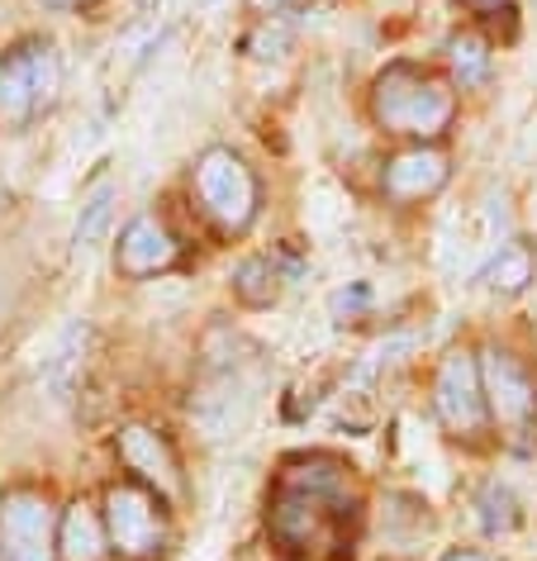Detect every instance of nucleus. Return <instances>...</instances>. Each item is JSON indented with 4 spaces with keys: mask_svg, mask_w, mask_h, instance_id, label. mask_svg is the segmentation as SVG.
<instances>
[{
    "mask_svg": "<svg viewBox=\"0 0 537 561\" xmlns=\"http://www.w3.org/2000/svg\"><path fill=\"white\" fill-rule=\"evenodd\" d=\"M366 115L395 144H447L461 119V91L443 67L395 58L372 77Z\"/></svg>",
    "mask_w": 537,
    "mask_h": 561,
    "instance_id": "f03ea898",
    "label": "nucleus"
},
{
    "mask_svg": "<svg viewBox=\"0 0 537 561\" xmlns=\"http://www.w3.org/2000/svg\"><path fill=\"white\" fill-rule=\"evenodd\" d=\"M58 524L62 510L48 485L15 481L0 490V561H62Z\"/></svg>",
    "mask_w": 537,
    "mask_h": 561,
    "instance_id": "6e6552de",
    "label": "nucleus"
},
{
    "mask_svg": "<svg viewBox=\"0 0 537 561\" xmlns=\"http://www.w3.org/2000/svg\"><path fill=\"white\" fill-rule=\"evenodd\" d=\"M186 201L209 233L233 243L262 219V176L238 148L209 144L186 167Z\"/></svg>",
    "mask_w": 537,
    "mask_h": 561,
    "instance_id": "7ed1b4c3",
    "label": "nucleus"
},
{
    "mask_svg": "<svg viewBox=\"0 0 537 561\" xmlns=\"http://www.w3.org/2000/svg\"><path fill=\"white\" fill-rule=\"evenodd\" d=\"M101 518L110 538V561H162L176 538V504L158 490L115 476L101 485Z\"/></svg>",
    "mask_w": 537,
    "mask_h": 561,
    "instance_id": "39448f33",
    "label": "nucleus"
},
{
    "mask_svg": "<svg viewBox=\"0 0 537 561\" xmlns=\"http://www.w3.org/2000/svg\"><path fill=\"white\" fill-rule=\"evenodd\" d=\"M476 280L490 290V296H504V300L523 296V290L537 280V248L528 243V238H504V243L485 257Z\"/></svg>",
    "mask_w": 537,
    "mask_h": 561,
    "instance_id": "4468645a",
    "label": "nucleus"
},
{
    "mask_svg": "<svg viewBox=\"0 0 537 561\" xmlns=\"http://www.w3.org/2000/svg\"><path fill=\"white\" fill-rule=\"evenodd\" d=\"M62 101V53L48 34H24L0 53V134H30Z\"/></svg>",
    "mask_w": 537,
    "mask_h": 561,
    "instance_id": "20e7f679",
    "label": "nucleus"
},
{
    "mask_svg": "<svg viewBox=\"0 0 537 561\" xmlns=\"http://www.w3.org/2000/svg\"><path fill=\"white\" fill-rule=\"evenodd\" d=\"M115 205H119V181L115 176H101L81 191V209H77V229H72V243L77 248H101L110 229H115Z\"/></svg>",
    "mask_w": 537,
    "mask_h": 561,
    "instance_id": "f3484780",
    "label": "nucleus"
},
{
    "mask_svg": "<svg viewBox=\"0 0 537 561\" xmlns=\"http://www.w3.org/2000/svg\"><path fill=\"white\" fill-rule=\"evenodd\" d=\"M229 290H233V300L252 314L272 310V305H281V296H286V272H281V262L266 257V252H248V257L233 262Z\"/></svg>",
    "mask_w": 537,
    "mask_h": 561,
    "instance_id": "2eb2a0df",
    "label": "nucleus"
},
{
    "mask_svg": "<svg viewBox=\"0 0 537 561\" xmlns=\"http://www.w3.org/2000/svg\"><path fill=\"white\" fill-rule=\"evenodd\" d=\"M443 72L447 81L466 91H485L494 77V38L480 30V24H461L443 38Z\"/></svg>",
    "mask_w": 537,
    "mask_h": 561,
    "instance_id": "f8f14e48",
    "label": "nucleus"
},
{
    "mask_svg": "<svg viewBox=\"0 0 537 561\" xmlns=\"http://www.w3.org/2000/svg\"><path fill=\"white\" fill-rule=\"evenodd\" d=\"M437 561H500V557H494V552H485V547H447V552L443 557H437Z\"/></svg>",
    "mask_w": 537,
    "mask_h": 561,
    "instance_id": "4be33fe9",
    "label": "nucleus"
},
{
    "mask_svg": "<svg viewBox=\"0 0 537 561\" xmlns=\"http://www.w3.org/2000/svg\"><path fill=\"white\" fill-rule=\"evenodd\" d=\"M457 5L466 10V20L490 34V30H500V20H514L518 0H457Z\"/></svg>",
    "mask_w": 537,
    "mask_h": 561,
    "instance_id": "aec40b11",
    "label": "nucleus"
},
{
    "mask_svg": "<svg viewBox=\"0 0 537 561\" xmlns=\"http://www.w3.org/2000/svg\"><path fill=\"white\" fill-rule=\"evenodd\" d=\"M429 410L437 419V428H443V438L466 447V453H480V447L494 443V424H490L485 386H480L476 347L457 343V347H447V353L433 362Z\"/></svg>",
    "mask_w": 537,
    "mask_h": 561,
    "instance_id": "423d86ee",
    "label": "nucleus"
},
{
    "mask_svg": "<svg viewBox=\"0 0 537 561\" xmlns=\"http://www.w3.org/2000/svg\"><path fill=\"white\" fill-rule=\"evenodd\" d=\"M110 447H115L119 476L158 490L162 500H172L176 510L186 504L191 485H186V461H181V447L172 443V433L152 419H124V424L110 433Z\"/></svg>",
    "mask_w": 537,
    "mask_h": 561,
    "instance_id": "1a4fd4ad",
    "label": "nucleus"
},
{
    "mask_svg": "<svg viewBox=\"0 0 537 561\" xmlns=\"http://www.w3.org/2000/svg\"><path fill=\"white\" fill-rule=\"evenodd\" d=\"M300 5H305V0H248V10L258 20H266V15H295Z\"/></svg>",
    "mask_w": 537,
    "mask_h": 561,
    "instance_id": "412c9836",
    "label": "nucleus"
},
{
    "mask_svg": "<svg viewBox=\"0 0 537 561\" xmlns=\"http://www.w3.org/2000/svg\"><path fill=\"white\" fill-rule=\"evenodd\" d=\"M366 518L357 467L329 447L286 453L262 500V533L281 561H347Z\"/></svg>",
    "mask_w": 537,
    "mask_h": 561,
    "instance_id": "f257e3e1",
    "label": "nucleus"
},
{
    "mask_svg": "<svg viewBox=\"0 0 537 561\" xmlns=\"http://www.w3.org/2000/svg\"><path fill=\"white\" fill-rule=\"evenodd\" d=\"M476 362L494 438L509 453H528L537 443V367L509 343H476Z\"/></svg>",
    "mask_w": 537,
    "mask_h": 561,
    "instance_id": "0eeeda50",
    "label": "nucleus"
},
{
    "mask_svg": "<svg viewBox=\"0 0 537 561\" xmlns=\"http://www.w3.org/2000/svg\"><path fill=\"white\" fill-rule=\"evenodd\" d=\"M290 15H266V20H258L252 30L243 34V48L248 58H286V48H290Z\"/></svg>",
    "mask_w": 537,
    "mask_h": 561,
    "instance_id": "a211bd4d",
    "label": "nucleus"
},
{
    "mask_svg": "<svg viewBox=\"0 0 537 561\" xmlns=\"http://www.w3.org/2000/svg\"><path fill=\"white\" fill-rule=\"evenodd\" d=\"M181 262H186V243H181V233L172 229V219L158 215V209L134 215L115 238V276L134 280V286L172 276Z\"/></svg>",
    "mask_w": 537,
    "mask_h": 561,
    "instance_id": "9d476101",
    "label": "nucleus"
},
{
    "mask_svg": "<svg viewBox=\"0 0 537 561\" xmlns=\"http://www.w3.org/2000/svg\"><path fill=\"white\" fill-rule=\"evenodd\" d=\"M447 181H452V158L443 144H400L380 162L376 191L390 209H414L437 201L447 191Z\"/></svg>",
    "mask_w": 537,
    "mask_h": 561,
    "instance_id": "9b49d317",
    "label": "nucleus"
},
{
    "mask_svg": "<svg viewBox=\"0 0 537 561\" xmlns=\"http://www.w3.org/2000/svg\"><path fill=\"white\" fill-rule=\"evenodd\" d=\"M38 10H53V15H77V10H91L95 0H34Z\"/></svg>",
    "mask_w": 537,
    "mask_h": 561,
    "instance_id": "5701e85b",
    "label": "nucleus"
},
{
    "mask_svg": "<svg viewBox=\"0 0 537 561\" xmlns=\"http://www.w3.org/2000/svg\"><path fill=\"white\" fill-rule=\"evenodd\" d=\"M471 518H476V528H480V538H490V542H500L509 538V533H518L523 528V500H518V490L500 481V476H485L476 490H471Z\"/></svg>",
    "mask_w": 537,
    "mask_h": 561,
    "instance_id": "dca6fc26",
    "label": "nucleus"
},
{
    "mask_svg": "<svg viewBox=\"0 0 537 561\" xmlns=\"http://www.w3.org/2000/svg\"><path fill=\"white\" fill-rule=\"evenodd\" d=\"M58 552H62V561H105V557H110V538H105L101 500L77 495V500H67V504H62Z\"/></svg>",
    "mask_w": 537,
    "mask_h": 561,
    "instance_id": "ddd939ff",
    "label": "nucleus"
},
{
    "mask_svg": "<svg viewBox=\"0 0 537 561\" xmlns=\"http://www.w3.org/2000/svg\"><path fill=\"white\" fill-rule=\"evenodd\" d=\"M366 310H372V286H366V280H347V286L333 290V300H329V314L338 324H357Z\"/></svg>",
    "mask_w": 537,
    "mask_h": 561,
    "instance_id": "6ab92c4d",
    "label": "nucleus"
}]
</instances>
